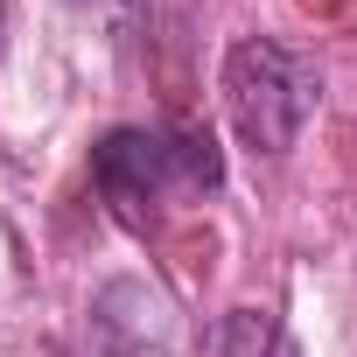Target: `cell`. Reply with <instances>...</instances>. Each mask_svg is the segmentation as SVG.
Returning <instances> with one entry per match:
<instances>
[{
	"label": "cell",
	"instance_id": "6da1fadb",
	"mask_svg": "<svg viewBox=\"0 0 357 357\" xmlns=\"http://www.w3.org/2000/svg\"><path fill=\"white\" fill-rule=\"evenodd\" d=\"M91 183L126 231H147L175 190H218L225 154L197 126H112L91 147Z\"/></svg>",
	"mask_w": 357,
	"mask_h": 357
},
{
	"label": "cell",
	"instance_id": "7a4b0ae2",
	"mask_svg": "<svg viewBox=\"0 0 357 357\" xmlns=\"http://www.w3.org/2000/svg\"><path fill=\"white\" fill-rule=\"evenodd\" d=\"M315 98H322V77H315L308 56H294L273 36H238L231 43V56H225V112H231V133L252 154H287L301 140Z\"/></svg>",
	"mask_w": 357,
	"mask_h": 357
},
{
	"label": "cell",
	"instance_id": "3957f363",
	"mask_svg": "<svg viewBox=\"0 0 357 357\" xmlns=\"http://www.w3.org/2000/svg\"><path fill=\"white\" fill-rule=\"evenodd\" d=\"M197 357H294V343H287V329H280L273 308H225L204 329Z\"/></svg>",
	"mask_w": 357,
	"mask_h": 357
}]
</instances>
